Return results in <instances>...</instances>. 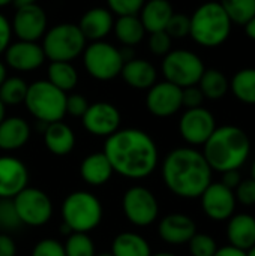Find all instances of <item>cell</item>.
<instances>
[{"mask_svg":"<svg viewBox=\"0 0 255 256\" xmlns=\"http://www.w3.org/2000/svg\"><path fill=\"white\" fill-rule=\"evenodd\" d=\"M113 171L131 180L149 177L158 165L159 153L153 138L141 129H119L107 136L102 152Z\"/></svg>","mask_w":255,"mask_h":256,"instance_id":"1","label":"cell"},{"mask_svg":"<svg viewBox=\"0 0 255 256\" xmlns=\"http://www.w3.org/2000/svg\"><path fill=\"white\" fill-rule=\"evenodd\" d=\"M162 180L176 196L195 200L212 183V168L201 152L191 147H179L165 156Z\"/></svg>","mask_w":255,"mask_h":256,"instance_id":"2","label":"cell"},{"mask_svg":"<svg viewBox=\"0 0 255 256\" xmlns=\"http://www.w3.org/2000/svg\"><path fill=\"white\" fill-rule=\"evenodd\" d=\"M203 156L212 171L227 172L240 170L251 154L248 134L233 124L216 128L203 146Z\"/></svg>","mask_w":255,"mask_h":256,"instance_id":"3","label":"cell"},{"mask_svg":"<svg viewBox=\"0 0 255 256\" xmlns=\"http://www.w3.org/2000/svg\"><path fill=\"white\" fill-rule=\"evenodd\" d=\"M189 20V36L195 44L206 48H216L222 45L228 39L233 27L231 20L219 2H206L200 4Z\"/></svg>","mask_w":255,"mask_h":256,"instance_id":"4","label":"cell"},{"mask_svg":"<svg viewBox=\"0 0 255 256\" xmlns=\"http://www.w3.org/2000/svg\"><path fill=\"white\" fill-rule=\"evenodd\" d=\"M24 104L38 122L47 124L62 122L66 116V93L54 87L48 80L29 84Z\"/></svg>","mask_w":255,"mask_h":256,"instance_id":"5","label":"cell"},{"mask_svg":"<svg viewBox=\"0 0 255 256\" xmlns=\"http://www.w3.org/2000/svg\"><path fill=\"white\" fill-rule=\"evenodd\" d=\"M102 204L90 192L75 190L69 194L62 206L63 224H66L72 232H84L95 230L102 220Z\"/></svg>","mask_w":255,"mask_h":256,"instance_id":"6","label":"cell"},{"mask_svg":"<svg viewBox=\"0 0 255 256\" xmlns=\"http://www.w3.org/2000/svg\"><path fill=\"white\" fill-rule=\"evenodd\" d=\"M84 48L86 38L72 22L57 24L42 38V50L50 62H72L83 54Z\"/></svg>","mask_w":255,"mask_h":256,"instance_id":"7","label":"cell"},{"mask_svg":"<svg viewBox=\"0 0 255 256\" xmlns=\"http://www.w3.org/2000/svg\"><path fill=\"white\" fill-rule=\"evenodd\" d=\"M81 56L87 74L98 81L114 80L120 75L125 64L122 51L105 40H96L86 45Z\"/></svg>","mask_w":255,"mask_h":256,"instance_id":"8","label":"cell"},{"mask_svg":"<svg viewBox=\"0 0 255 256\" xmlns=\"http://www.w3.org/2000/svg\"><path fill=\"white\" fill-rule=\"evenodd\" d=\"M161 69L165 81L185 88L189 86H197L206 68L200 56L194 51L171 50L167 56H164Z\"/></svg>","mask_w":255,"mask_h":256,"instance_id":"9","label":"cell"},{"mask_svg":"<svg viewBox=\"0 0 255 256\" xmlns=\"http://www.w3.org/2000/svg\"><path fill=\"white\" fill-rule=\"evenodd\" d=\"M12 201L21 225L35 228L44 226L53 216V202L41 189L27 186L15 198H12Z\"/></svg>","mask_w":255,"mask_h":256,"instance_id":"10","label":"cell"},{"mask_svg":"<svg viewBox=\"0 0 255 256\" xmlns=\"http://www.w3.org/2000/svg\"><path fill=\"white\" fill-rule=\"evenodd\" d=\"M122 208L134 226L144 228L155 224L159 214V204L156 196L143 186L129 188L122 200Z\"/></svg>","mask_w":255,"mask_h":256,"instance_id":"11","label":"cell"},{"mask_svg":"<svg viewBox=\"0 0 255 256\" xmlns=\"http://www.w3.org/2000/svg\"><path fill=\"white\" fill-rule=\"evenodd\" d=\"M12 33L18 40L38 42L48 30V18L42 6L38 3L17 8L11 21Z\"/></svg>","mask_w":255,"mask_h":256,"instance_id":"12","label":"cell"},{"mask_svg":"<svg viewBox=\"0 0 255 256\" xmlns=\"http://www.w3.org/2000/svg\"><path fill=\"white\" fill-rule=\"evenodd\" d=\"M215 129L213 114L203 106L186 110L179 120V132L189 146H204Z\"/></svg>","mask_w":255,"mask_h":256,"instance_id":"13","label":"cell"},{"mask_svg":"<svg viewBox=\"0 0 255 256\" xmlns=\"http://www.w3.org/2000/svg\"><path fill=\"white\" fill-rule=\"evenodd\" d=\"M84 129L95 136H110L120 128V111L110 102H95L89 105L81 117Z\"/></svg>","mask_w":255,"mask_h":256,"instance_id":"14","label":"cell"},{"mask_svg":"<svg viewBox=\"0 0 255 256\" xmlns=\"http://www.w3.org/2000/svg\"><path fill=\"white\" fill-rule=\"evenodd\" d=\"M146 106L155 117H171L183 106L182 105V88L168 82H155L146 96Z\"/></svg>","mask_w":255,"mask_h":256,"instance_id":"15","label":"cell"},{"mask_svg":"<svg viewBox=\"0 0 255 256\" xmlns=\"http://www.w3.org/2000/svg\"><path fill=\"white\" fill-rule=\"evenodd\" d=\"M203 212L212 220H228L234 214L236 196L234 190L219 183H210L200 196Z\"/></svg>","mask_w":255,"mask_h":256,"instance_id":"16","label":"cell"},{"mask_svg":"<svg viewBox=\"0 0 255 256\" xmlns=\"http://www.w3.org/2000/svg\"><path fill=\"white\" fill-rule=\"evenodd\" d=\"M5 62L9 68L18 72H32L41 68L45 62V52L42 50V45L38 42H29V40H17L11 42V45L6 48Z\"/></svg>","mask_w":255,"mask_h":256,"instance_id":"17","label":"cell"},{"mask_svg":"<svg viewBox=\"0 0 255 256\" xmlns=\"http://www.w3.org/2000/svg\"><path fill=\"white\" fill-rule=\"evenodd\" d=\"M29 183V170L14 156H0V200H12Z\"/></svg>","mask_w":255,"mask_h":256,"instance_id":"18","label":"cell"},{"mask_svg":"<svg viewBox=\"0 0 255 256\" xmlns=\"http://www.w3.org/2000/svg\"><path fill=\"white\" fill-rule=\"evenodd\" d=\"M77 26L81 30L86 40H104L113 32L114 15L108 8L96 6L86 10L81 15L80 22Z\"/></svg>","mask_w":255,"mask_h":256,"instance_id":"19","label":"cell"},{"mask_svg":"<svg viewBox=\"0 0 255 256\" xmlns=\"http://www.w3.org/2000/svg\"><path fill=\"white\" fill-rule=\"evenodd\" d=\"M158 232L165 243L179 246L188 243L194 237V234L197 232V225L189 216L182 213H173L165 216L159 222Z\"/></svg>","mask_w":255,"mask_h":256,"instance_id":"20","label":"cell"},{"mask_svg":"<svg viewBox=\"0 0 255 256\" xmlns=\"http://www.w3.org/2000/svg\"><path fill=\"white\" fill-rule=\"evenodd\" d=\"M120 75L129 87L137 90H149L155 82H158L156 68L144 58L134 57L131 60H126Z\"/></svg>","mask_w":255,"mask_h":256,"instance_id":"21","label":"cell"},{"mask_svg":"<svg viewBox=\"0 0 255 256\" xmlns=\"http://www.w3.org/2000/svg\"><path fill=\"white\" fill-rule=\"evenodd\" d=\"M30 124L21 117H5L0 123V150L15 152L30 140Z\"/></svg>","mask_w":255,"mask_h":256,"instance_id":"22","label":"cell"},{"mask_svg":"<svg viewBox=\"0 0 255 256\" xmlns=\"http://www.w3.org/2000/svg\"><path fill=\"white\" fill-rule=\"evenodd\" d=\"M227 238L230 246L248 250L255 244V218L248 213L233 214L227 225Z\"/></svg>","mask_w":255,"mask_h":256,"instance_id":"23","label":"cell"},{"mask_svg":"<svg viewBox=\"0 0 255 256\" xmlns=\"http://www.w3.org/2000/svg\"><path fill=\"white\" fill-rule=\"evenodd\" d=\"M174 9L170 0H146L138 16L149 33L165 30Z\"/></svg>","mask_w":255,"mask_h":256,"instance_id":"24","label":"cell"},{"mask_svg":"<svg viewBox=\"0 0 255 256\" xmlns=\"http://www.w3.org/2000/svg\"><path fill=\"white\" fill-rule=\"evenodd\" d=\"M44 144L50 153L56 156H66L75 147V134L63 122L47 124L44 130Z\"/></svg>","mask_w":255,"mask_h":256,"instance_id":"25","label":"cell"},{"mask_svg":"<svg viewBox=\"0 0 255 256\" xmlns=\"http://www.w3.org/2000/svg\"><path fill=\"white\" fill-rule=\"evenodd\" d=\"M113 174L114 171L104 153H92L86 156L80 165V176L90 186L105 184Z\"/></svg>","mask_w":255,"mask_h":256,"instance_id":"26","label":"cell"},{"mask_svg":"<svg viewBox=\"0 0 255 256\" xmlns=\"http://www.w3.org/2000/svg\"><path fill=\"white\" fill-rule=\"evenodd\" d=\"M113 32L117 40L126 48L138 45L146 34V28L138 15H122L114 20Z\"/></svg>","mask_w":255,"mask_h":256,"instance_id":"27","label":"cell"},{"mask_svg":"<svg viewBox=\"0 0 255 256\" xmlns=\"http://www.w3.org/2000/svg\"><path fill=\"white\" fill-rule=\"evenodd\" d=\"M113 256H150L152 249L144 237L135 232L119 234L111 244Z\"/></svg>","mask_w":255,"mask_h":256,"instance_id":"28","label":"cell"},{"mask_svg":"<svg viewBox=\"0 0 255 256\" xmlns=\"http://www.w3.org/2000/svg\"><path fill=\"white\" fill-rule=\"evenodd\" d=\"M197 86L204 98L210 100L222 99L230 90V81L219 69H204Z\"/></svg>","mask_w":255,"mask_h":256,"instance_id":"29","label":"cell"},{"mask_svg":"<svg viewBox=\"0 0 255 256\" xmlns=\"http://www.w3.org/2000/svg\"><path fill=\"white\" fill-rule=\"evenodd\" d=\"M48 81L62 92H71L78 84V72L71 62H51L47 69Z\"/></svg>","mask_w":255,"mask_h":256,"instance_id":"30","label":"cell"},{"mask_svg":"<svg viewBox=\"0 0 255 256\" xmlns=\"http://www.w3.org/2000/svg\"><path fill=\"white\" fill-rule=\"evenodd\" d=\"M231 93L243 104L255 105V68L240 69L230 80Z\"/></svg>","mask_w":255,"mask_h":256,"instance_id":"31","label":"cell"},{"mask_svg":"<svg viewBox=\"0 0 255 256\" xmlns=\"http://www.w3.org/2000/svg\"><path fill=\"white\" fill-rule=\"evenodd\" d=\"M29 84L21 76H6L0 86V100L6 106L20 105L24 102Z\"/></svg>","mask_w":255,"mask_h":256,"instance_id":"32","label":"cell"},{"mask_svg":"<svg viewBox=\"0 0 255 256\" xmlns=\"http://www.w3.org/2000/svg\"><path fill=\"white\" fill-rule=\"evenodd\" d=\"M233 24L245 26L255 15V0H219Z\"/></svg>","mask_w":255,"mask_h":256,"instance_id":"33","label":"cell"},{"mask_svg":"<svg viewBox=\"0 0 255 256\" xmlns=\"http://www.w3.org/2000/svg\"><path fill=\"white\" fill-rule=\"evenodd\" d=\"M66 256H95V243L84 232H72L63 244Z\"/></svg>","mask_w":255,"mask_h":256,"instance_id":"34","label":"cell"},{"mask_svg":"<svg viewBox=\"0 0 255 256\" xmlns=\"http://www.w3.org/2000/svg\"><path fill=\"white\" fill-rule=\"evenodd\" d=\"M188 246L192 256H213L218 250L215 238L203 232H195L194 237L188 242Z\"/></svg>","mask_w":255,"mask_h":256,"instance_id":"35","label":"cell"},{"mask_svg":"<svg viewBox=\"0 0 255 256\" xmlns=\"http://www.w3.org/2000/svg\"><path fill=\"white\" fill-rule=\"evenodd\" d=\"M165 32L170 34L171 39H183L186 36H189L191 32V20L188 15L185 14H173V16L170 18Z\"/></svg>","mask_w":255,"mask_h":256,"instance_id":"36","label":"cell"},{"mask_svg":"<svg viewBox=\"0 0 255 256\" xmlns=\"http://www.w3.org/2000/svg\"><path fill=\"white\" fill-rule=\"evenodd\" d=\"M21 225L12 200H0V230L12 231Z\"/></svg>","mask_w":255,"mask_h":256,"instance_id":"37","label":"cell"},{"mask_svg":"<svg viewBox=\"0 0 255 256\" xmlns=\"http://www.w3.org/2000/svg\"><path fill=\"white\" fill-rule=\"evenodd\" d=\"M144 3L146 0H107V8L117 16L138 15Z\"/></svg>","mask_w":255,"mask_h":256,"instance_id":"38","label":"cell"},{"mask_svg":"<svg viewBox=\"0 0 255 256\" xmlns=\"http://www.w3.org/2000/svg\"><path fill=\"white\" fill-rule=\"evenodd\" d=\"M171 45H173V39L170 38V34L165 30L150 33L149 50L152 51V54L164 57V56H167L171 51Z\"/></svg>","mask_w":255,"mask_h":256,"instance_id":"39","label":"cell"},{"mask_svg":"<svg viewBox=\"0 0 255 256\" xmlns=\"http://www.w3.org/2000/svg\"><path fill=\"white\" fill-rule=\"evenodd\" d=\"M32 256H66V254L60 242L54 238H44L35 244Z\"/></svg>","mask_w":255,"mask_h":256,"instance_id":"40","label":"cell"},{"mask_svg":"<svg viewBox=\"0 0 255 256\" xmlns=\"http://www.w3.org/2000/svg\"><path fill=\"white\" fill-rule=\"evenodd\" d=\"M236 201L243 206H255V180L246 178L242 180L240 184L234 189Z\"/></svg>","mask_w":255,"mask_h":256,"instance_id":"41","label":"cell"},{"mask_svg":"<svg viewBox=\"0 0 255 256\" xmlns=\"http://www.w3.org/2000/svg\"><path fill=\"white\" fill-rule=\"evenodd\" d=\"M204 99L206 98L201 93L198 86H189V87L182 88V105L186 106V110L203 106Z\"/></svg>","mask_w":255,"mask_h":256,"instance_id":"42","label":"cell"},{"mask_svg":"<svg viewBox=\"0 0 255 256\" xmlns=\"http://www.w3.org/2000/svg\"><path fill=\"white\" fill-rule=\"evenodd\" d=\"M89 102L83 94L74 93L66 96V114L72 116V117H83L84 112L89 108Z\"/></svg>","mask_w":255,"mask_h":256,"instance_id":"43","label":"cell"},{"mask_svg":"<svg viewBox=\"0 0 255 256\" xmlns=\"http://www.w3.org/2000/svg\"><path fill=\"white\" fill-rule=\"evenodd\" d=\"M12 26L11 21L0 14V56L6 51V48L12 42Z\"/></svg>","mask_w":255,"mask_h":256,"instance_id":"44","label":"cell"},{"mask_svg":"<svg viewBox=\"0 0 255 256\" xmlns=\"http://www.w3.org/2000/svg\"><path fill=\"white\" fill-rule=\"evenodd\" d=\"M242 180H243V178H242L239 170H233V171L222 172V180H221V183H222L224 186H227L228 189L234 190V189L240 184Z\"/></svg>","mask_w":255,"mask_h":256,"instance_id":"45","label":"cell"},{"mask_svg":"<svg viewBox=\"0 0 255 256\" xmlns=\"http://www.w3.org/2000/svg\"><path fill=\"white\" fill-rule=\"evenodd\" d=\"M17 246L12 237L8 234H0V256H15Z\"/></svg>","mask_w":255,"mask_h":256,"instance_id":"46","label":"cell"},{"mask_svg":"<svg viewBox=\"0 0 255 256\" xmlns=\"http://www.w3.org/2000/svg\"><path fill=\"white\" fill-rule=\"evenodd\" d=\"M213 256H246V252L240 250L237 248H233V246H224V248L218 249Z\"/></svg>","mask_w":255,"mask_h":256,"instance_id":"47","label":"cell"},{"mask_svg":"<svg viewBox=\"0 0 255 256\" xmlns=\"http://www.w3.org/2000/svg\"><path fill=\"white\" fill-rule=\"evenodd\" d=\"M243 28H245V33H246V36L249 38V39H252L255 40V15L243 26Z\"/></svg>","mask_w":255,"mask_h":256,"instance_id":"48","label":"cell"},{"mask_svg":"<svg viewBox=\"0 0 255 256\" xmlns=\"http://www.w3.org/2000/svg\"><path fill=\"white\" fill-rule=\"evenodd\" d=\"M38 0H14L12 3L17 6V8H21V6H27V4H35Z\"/></svg>","mask_w":255,"mask_h":256,"instance_id":"49","label":"cell"},{"mask_svg":"<svg viewBox=\"0 0 255 256\" xmlns=\"http://www.w3.org/2000/svg\"><path fill=\"white\" fill-rule=\"evenodd\" d=\"M6 76H8V70H6V64L0 60V86H2V82L6 80Z\"/></svg>","mask_w":255,"mask_h":256,"instance_id":"50","label":"cell"},{"mask_svg":"<svg viewBox=\"0 0 255 256\" xmlns=\"http://www.w3.org/2000/svg\"><path fill=\"white\" fill-rule=\"evenodd\" d=\"M5 114H6V106L2 104V100H0V123L3 122V118H5Z\"/></svg>","mask_w":255,"mask_h":256,"instance_id":"51","label":"cell"},{"mask_svg":"<svg viewBox=\"0 0 255 256\" xmlns=\"http://www.w3.org/2000/svg\"><path fill=\"white\" fill-rule=\"evenodd\" d=\"M150 256H176L174 254L171 252H159V254H152Z\"/></svg>","mask_w":255,"mask_h":256,"instance_id":"52","label":"cell"},{"mask_svg":"<svg viewBox=\"0 0 255 256\" xmlns=\"http://www.w3.org/2000/svg\"><path fill=\"white\" fill-rule=\"evenodd\" d=\"M14 0H0V8H5V6H8V4H11Z\"/></svg>","mask_w":255,"mask_h":256,"instance_id":"53","label":"cell"},{"mask_svg":"<svg viewBox=\"0 0 255 256\" xmlns=\"http://www.w3.org/2000/svg\"><path fill=\"white\" fill-rule=\"evenodd\" d=\"M246 256H255V244L251 248V249H248V250H246Z\"/></svg>","mask_w":255,"mask_h":256,"instance_id":"54","label":"cell"},{"mask_svg":"<svg viewBox=\"0 0 255 256\" xmlns=\"http://www.w3.org/2000/svg\"><path fill=\"white\" fill-rule=\"evenodd\" d=\"M251 176H252L251 178H254L255 180V160L252 162V166H251Z\"/></svg>","mask_w":255,"mask_h":256,"instance_id":"55","label":"cell"},{"mask_svg":"<svg viewBox=\"0 0 255 256\" xmlns=\"http://www.w3.org/2000/svg\"><path fill=\"white\" fill-rule=\"evenodd\" d=\"M95 256H113L111 252H101V254H96Z\"/></svg>","mask_w":255,"mask_h":256,"instance_id":"56","label":"cell"}]
</instances>
